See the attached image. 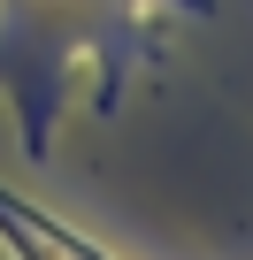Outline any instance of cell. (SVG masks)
<instances>
[{
  "mask_svg": "<svg viewBox=\"0 0 253 260\" xmlns=\"http://www.w3.org/2000/svg\"><path fill=\"white\" fill-rule=\"evenodd\" d=\"M0 237L16 245V260H107L100 245H85L77 230L46 222V214H39V207H23L16 191H0Z\"/></svg>",
  "mask_w": 253,
  "mask_h": 260,
  "instance_id": "obj_1",
  "label": "cell"
}]
</instances>
